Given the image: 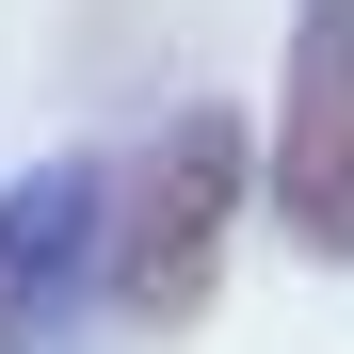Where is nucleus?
Returning <instances> with one entry per match:
<instances>
[{
    "mask_svg": "<svg viewBox=\"0 0 354 354\" xmlns=\"http://www.w3.org/2000/svg\"><path fill=\"white\" fill-rule=\"evenodd\" d=\"M225 209H242V129H225V113H177V129H161V161L129 177V258H113L129 322H194V306H209Z\"/></svg>",
    "mask_w": 354,
    "mask_h": 354,
    "instance_id": "obj_1",
    "label": "nucleus"
},
{
    "mask_svg": "<svg viewBox=\"0 0 354 354\" xmlns=\"http://www.w3.org/2000/svg\"><path fill=\"white\" fill-rule=\"evenodd\" d=\"M274 209H290V242L354 258V0H306V32H290V97H274Z\"/></svg>",
    "mask_w": 354,
    "mask_h": 354,
    "instance_id": "obj_2",
    "label": "nucleus"
}]
</instances>
